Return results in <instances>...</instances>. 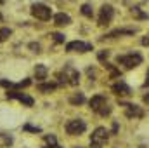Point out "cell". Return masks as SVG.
<instances>
[{
  "instance_id": "6da1fadb",
  "label": "cell",
  "mask_w": 149,
  "mask_h": 148,
  "mask_svg": "<svg viewBox=\"0 0 149 148\" xmlns=\"http://www.w3.org/2000/svg\"><path fill=\"white\" fill-rule=\"evenodd\" d=\"M108 138H109V131L106 127H97L92 136H90V147L92 148H102L108 143Z\"/></svg>"
},
{
  "instance_id": "7a4b0ae2",
  "label": "cell",
  "mask_w": 149,
  "mask_h": 148,
  "mask_svg": "<svg viewBox=\"0 0 149 148\" xmlns=\"http://www.w3.org/2000/svg\"><path fill=\"white\" fill-rule=\"evenodd\" d=\"M116 63L123 65L127 70H132V68H135V66H139L142 63V56L139 52H132V54H127V56H118Z\"/></svg>"
},
{
  "instance_id": "3957f363",
  "label": "cell",
  "mask_w": 149,
  "mask_h": 148,
  "mask_svg": "<svg viewBox=\"0 0 149 148\" xmlns=\"http://www.w3.org/2000/svg\"><path fill=\"white\" fill-rule=\"evenodd\" d=\"M57 77L61 78V84L78 85V82H80V73H78V70H74L73 66H64L63 73H59Z\"/></svg>"
},
{
  "instance_id": "277c9868",
  "label": "cell",
  "mask_w": 149,
  "mask_h": 148,
  "mask_svg": "<svg viewBox=\"0 0 149 148\" xmlns=\"http://www.w3.org/2000/svg\"><path fill=\"white\" fill-rule=\"evenodd\" d=\"M31 16L40 19V21H49L52 16V11L43 4H33L31 5Z\"/></svg>"
},
{
  "instance_id": "5b68a950",
  "label": "cell",
  "mask_w": 149,
  "mask_h": 148,
  "mask_svg": "<svg viewBox=\"0 0 149 148\" xmlns=\"http://www.w3.org/2000/svg\"><path fill=\"white\" fill-rule=\"evenodd\" d=\"M113 16H114V9H113L109 4H104L101 7V12H99V19H97V25L99 26H108L111 23Z\"/></svg>"
},
{
  "instance_id": "8992f818",
  "label": "cell",
  "mask_w": 149,
  "mask_h": 148,
  "mask_svg": "<svg viewBox=\"0 0 149 148\" xmlns=\"http://www.w3.org/2000/svg\"><path fill=\"white\" fill-rule=\"evenodd\" d=\"M87 129V124L80 118H73L66 124V132L71 134V136H78V134H83Z\"/></svg>"
},
{
  "instance_id": "52a82bcc",
  "label": "cell",
  "mask_w": 149,
  "mask_h": 148,
  "mask_svg": "<svg viewBox=\"0 0 149 148\" xmlns=\"http://www.w3.org/2000/svg\"><path fill=\"white\" fill-rule=\"evenodd\" d=\"M66 51L68 52H88V51H92V44L81 42V40H73V42L66 44Z\"/></svg>"
},
{
  "instance_id": "ba28073f",
  "label": "cell",
  "mask_w": 149,
  "mask_h": 148,
  "mask_svg": "<svg viewBox=\"0 0 149 148\" xmlns=\"http://www.w3.org/2000/svg\"><path fill=\"white\" fill-rule=\"evenodd\" d=\"M123 108H125V115L128 117V118H132V117H137V118H141L142 115H144V111L141 110L137 105H132V103H120Z\"/></svg>"
},
{
  "instance_id": "9c48e42d",
  "label": "cell",
  "mask_w": 149,
  "mask_h": 148,
  "mask_svg": "<svg viewBox=\"0 0 149 148\" xmlns=\"http://www.w3.org/2000/svg\"><path fill=\"white\" fill-rule=\"evenodd\" d=\"M88 105H90V108H92L94 111H97V113H99V111L108 105V99H106L104 96L97 94V96H92V99L88 101Z\"/></svg>"
},
{
  "instance_id": "30bf717a",
  "label": "cell",
  "mask_w": 149,
  "mask_h": 148,
  "mask_svg": "<svg viewBox=\"0 0 149 148\" xmlns=\"http://www.w3.org/2000/svg\"><path fill=\"white\" fill-rule=\"evenodd\" d=\"M7 98L9 99H19L26 106H33V98L28 96V94H24V92H14V91H10V92H7Z\"/></svg>"
},
{
  "instance_id": "8fae6325",
  "label": "cell",
  "mask_w": 149,
  "mask_h": 148,
  "mask_svg": "<svg viewBox=\"0 0 149 148\" xmlns=\"http://www.w3.org/2000/svg\"><path fill=\"white\" fill-rule=\"evenodd\" d=\"M113 91H114V94H118V96H130V87H128L125 82H121V80L113 85Z\"/></svg>"
},
{
  "instance_id": "7c38bea8",
  "label": "cell",
  "mask_w": 149,
  "mask_h": 148,
  "mask_svg": "<svg viewBox=\"0 0 149 148\" xmlns=\"http://www.w3.org/2000/svg\"><path fill=\"white\" fill-rule=\"evenodd\" d=\"M54 23H56L57 26H66V25L71 23V18H70L68 14H64V12H59V14L54 16Z\"/></svg>"
},
{
  "instance_id": "4fadbf2b",
  "label": "cell",
  "mask_w": 149,
  "mask_h": 148,
  "mask_svg": "<svg viewBox=\"0 0 149 148\" xmlns=\"http://www.w3.org/2000/svg\"><path fill=\"white\" fill-rule=\"evenodd\" d=\"M35 78H37L38 82H43L47 78V66L45 65H37V68H35Z\"/></svg>"
},
{
  "instance_id": "5bb4252c",
  "label": "cell",
  "mask_w": 149,
  "mask_h": 148,
  "mask_svg": "<svg viewBox=\"0 0 149 148\" xmlns=\"http://www.w3.org/2000/svg\"><path fill=\"white\" fill-rule=\"evenodd\" d=\"M134 33H135V30H114V32L108 33V35H104V37L113 38V37H118V35H134Z\"/></svg>"
},
{
  "instance_id": "9a60e30c",
  "label": "cell",
  "mask_w": 149,
  "mask_h": 148,
  "mask_svg": "<svg viewBox=\"0 0 149 148\" xmlns=\"http://www.w3.org/2000/svg\"><path fill=\"white\" fill-rule=\"evenodd\" d=\"M56 87H57V85H56V84H52V82H50V84H38V85H37L38 91H40V92H45V94H47V92H52Z\"/></svg>"
},
{
  "instance_id": "2e32d148",
  "label": "cell",
  "mask_w": 149,
  "mask_h": 148,
  "mask_svg": "<svg viewBox=\"0 0 149 148\" xmlns=\"http://www.w3.org/2000/svg\"><path fill=\"white\" fill-rule=\"evenodd\" d=\"M12 136H9V134H0V148H7L12 145Z\"/></svg>"
},
{
  "instance_id": "e0dca14e",
  "label": "cell",
  "mask_w": 149,
  "mask_h": 148,
  "mask_svg": "<svg viewBox=\"0 0 149 148\" xmlns=\"http://www.w3.org/2000/svg\"><path fill=\"white\" fill-rule=\"evenodd\" d=\"M70 103H71V105H81V103H85V96H83L81 92H76L74 96L70 98Z\"/></svg>"
},
{
  "instance_id": "ac0fdd59",
  "label": "cell",
  "mask_w": 149,
  "mask_h": 148,
  "mask_svg": "<svg viewBox=\"0 0 149 148\" xmlns=\"http://www.w3.org/2000/svg\"><path fill=\"white\" fill-rule=\"evenodd\" d=\"M57 147V140H56V136H45V145L43 148H56Z\"/></svg>"
},
{
  "instance_id": "d6986e66",
  "label": "cell",
  "mask_w": 149,
  "mask_h": 148,
  "mask_svg": "<svg viewBox=\"0 0 149 148\" xmlns=\"http://www.w3.org/2000/svg\"><path fill=\"white\" fill-rule=\"evenodd\" d=\"M132 16L137 19H148V14H144L139 7H132Z\"/></svg>"
},
{
  "instance_id": "ffe728a7",
  "label": "cell",
  "mask_w": 149,
  "mask_h": 148,
  "mask_svg": "<svg viewBox=\"0 0 149 148\" xmlns=\"http://www.w3.org/2000/svg\"><path fill=\"white\" fill-rule=\"evenodd\" d=\"M10 35H12V32L9 28H0V42H5Z\"/></svg>"
},
{
  "instance_id": "44dd1931",
  "label": "cell",
  "mask_w": 149,
  "mask_h": 148,
  "mask_svg": "<svg viewBox=\"0 0 149 148\" xmlns=\"http://www.w3.org/2000/svg\"><path fill=\"white\" fill-rule=\"evenodd\" d=\"M81 14H83V16H87V18H92V16H94L92 7H90L88 4H83V5H81Z\"/></svg>"
},
{
  "instance_id": "7402d4cb",
  "label": "cell",
  "mask_w": 149,
  "mask_h": 148,
  "mask_svg": "<svg viewBox=\"0 0 149 148\" xmlns=\"http://www.w3.org/2000/svg\"><path fill=\"white\" fill-rule=\"evenodd\" d=\"M52 38L56 44H64V35L63 33H52Z\"/></svg>"
},
{
  "instance_id": "603a6c76",
  "label": "cell",
  "mask_w": 149,
  "mask_h": 148,
  "mask_svg": "<svg viewBox=\"0 0 149 148\" xmlns=\"http://www.w3.org/2000/svg\"><path fill=\"white\" fill-rule=\"evenodd\" d=\"M97 58H99V61H104V59L109 58V52H108V51H101V52L97 54Z\"/></svg>"
},
{
  "instance_id": "cb8c5ba5",
  "label": "cell",
  "mask_w": 149,
  "mask_h": 148,
  "mask_svg": "<svg viewBox=\"0 0 149 148\" xmlns=\"http://www.w3.org/2000/svg\"><path fill=\"white\" fill-rule=\"evenodd\" d=\"M109 113H111V106H109V105H106L102 110L99 111V115H102V117H106V115H109Z\"/></svg>"
},
{
  "instance_id": "d4e9b609",
  "label": "cell",
  "mask_w": 149,
  "mask_h": 148,
  "mask_svg": "<svg viewBox=\"0 0 149 148\" xmlns=\"http://www.w3.org/2000/svg\"><path fill=\"white\" fill-rule=\"evenodd\" d=\"M24 131H31V132H40L42 129H40V127H33V125H30V124H26V125H24Z\"/></svg>"
},
{
  "instance_id": "484cf974",
  "label": "cell",
  "mask_w": 149,
  "mask_h": 148,
  "mask_svg": "<svg viewBox=\"0 0 149 148\" xmlns=\"http://www.w3.org/2000/svg\"><path fill=\"white\" fill-rule=\"evenodd\" d=\"M30 49H33L35 52H40V45L38 44H30Z\"/></svg>"
},
{
  "instance_id": "4316f807",
  "label": "cell",
  "mask_w": 149,
  "mask_h": 148,
  "mask_svg": "<svg viewBox=\"0 0 149 148\" xmlns=\"http://www.w3.org/2000/svg\"><path fill=\"white\" fill-rule=\"evenodd\" d=\"M144 87H149V70H148V75H146V82H144Z\"/></svg>"
},
{
  "instance_id": "83f0119b",
  "label": "cell",
  "mask_w": 149,
  "mask_h": 148,
  "mask_svg": "<svg viewBox=\"0 0 149 148\" xmlns=\"http://www.w3.org/2000/svg\"><path fill=\"white\" fill-rule=\"evenodd\" d=\"M142 45H149V38H144L142 40Z\"/></svg>"
},
{
  "instance_id": "f1b7e54d",
  "label": "cell",
  "mask_w": 149,
  "mask_h": 148,
  "mask_svg": "<svg viewBox=\"0 0 149 148\" xmlns=\"http://www.w3.org/2000/svg\"><path fill=\"white\" fill-rule=\"evenodd\" d=\"M144 103H149V94H146V96H144Z\"/></svg>"
},
{
  "instance_id": "f546056e",
  "label": "cell",
  "mask_w": 149,
  "mask_h": 148,
  "mask_svg": "<svg viewBox=\"0 0 149 148\" xmlns=\"http://www.w3.org/2000/svg\"><path fill=\"white\" fill-rule=\"evenodd\" d=\"M3 2H5V0H0V5H2V4H3Z\"/></svg>"
},
{
  "instance_id": "4dcf8cb0",
  "label": "cell",
  "mask_w": 149,
  "mask_h": 148,
  "mask_svg": "<svg viewBox=\"0 0 149 148\" xmlns=\"http://www.w3.org/2000/svg\"><path fill=\"white\" fill-rule=\"evenodd\" d=\"M0 21H2V14H0Z\"/></svg>"
},
{
  "instance_id": "1f68e13d",
  "label": "cell",
  "mask_w": 149,
  "mask_h": 148,
  "mask_svg": "<svg viewBox=\"0 0 149 148\" xmlns=\"http://www.w3.org/2000/svg\"><path fill=\"white\" fill-rule=\"evenodd\" d=\"M56 148H61V147H56Z\"/></svg>"
}]
</instances>
